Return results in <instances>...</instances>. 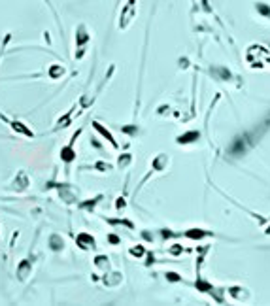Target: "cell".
I'll list each match as a JSON object with an SVG mask.
<instances>
[{
	"mask_svg": "<svg viewBox=\"0 0 270 306\" xmlns=\"http://www.w3.org/2000/svg\"><path fill=\"white\" fill-rule=\"evenodd\" d=\"M77 244H80L81 248H95V238L89 236V234H80L77 236Z\"/></svg>",
	"mask_w": 270,
	"mask_h": 306,
	"instance_id": "1",
	"label": "cell"
},
{
	"mask_svg": "<svg viewBox=\"0 0 270 306\" xmlns=\"http://www.w3.org/2000/svg\"><path fill=\"white\" fill-rule=\"evenodd\" d=\"M93 127H95V129H96V130H98V132H100V134H102L104 138H108V140L111 142V146H114V147H117V144H115V140H114V136H111V134H110V132H108V130H106V129H104L102 125H100V123H93Z\"/></svg>",
	"mask_w": 270,
	"mask_h": 306,
	"instance_id": "2",
	"label": "cell"
},
{
	"mask_svg": "<svg viewBox=\"0 0 270 306\" xmlns=\"http://www.w3.org/2000/svg\"><path fill=\"white\" fill-rule=\"evenodd\" d=\"M197 138H198V132H197V130H193V132H187V134H183V136H179L178 142H179V144H189V142H195Z\"/></svg>",
	"mask_w": 270,
	"mask_h": 306,
	"instance_id": "3",
	"label": "cell"
},
{
	"mask_svg": "<svg viewBox=\"0 0 270 306\" xmlns=\"http://www.w3.org/2000/svg\"><path fill=\"white\" fill-rule=\"evenodd\" d=\"M61 157H62V161H66V162H70V161L74 159V149H72V146H68V147H64V149L61 151Z\"/></svg>",
	"mask_w": 270,
	"mask_h": 306,
	"instance_id": "4",
	"label": "cell"
},
{
	"mask_svg": "<svg viewBox=\"0 0 270 306\" xmlns=\"http://www.w3.org/2000/svg\"><path fill=\"white\" fill-rule=\"evenodd\" d=\"M12 127L17 130V132H23V134H27V136H32V130H28L27 127H23L19 121H13V123H12Z\"/></svg>",
	"mask_w": 270,
	"mask_h": 306,
	"instance_id": "5",
	"label": "cell"
},
{
	"mask_svg": "<svg viewBox=\"0 0 270 306\" xmlns=\"http://www.w3.org/2000/svg\"><path fill=\"white\" fill-rule=\"evenodd\" d=\"M185 234H187L189 238H202L206 233H204V231H198V229H193V231H187Z\"/></svg>",
	"mask_w": 270,
	"mask_h": 306,
	"instance_id": "6",
	"label": "cell"
},
{
	"mask_svg": "<svg viewBox=\"0 0 270 306\" xmlns=\"http://www.w3.org/2000/svg\"><path fill=\"white\" fill-rule=\"evenodd\" d=\"M51 248H53V249H61V248H62L61 236H51Z\"/></svg>",
	"mask_w": 270,
	"mask_h": 306,
	"instance_id": "7",
	"label": "cell"
},
{
	"mask_svg": "<svg viewBox=\"0 0 270 306\" xmlns=\"http://www.w3.org/2000/svg\"><path fill=\"white\" fill-rule=\"evenodd\" d=\"M130 253H132V255H136V257H140V255H144V248H142V246H136V248H132V249H130Z\"/></svg>",
	"mask_w": 270,
	"mask_h": 306,
	"instance_id": "8",
	"label": "cell"
},
{
	"mask_svg": "<svg viewBox=\"0 0 270 306\" xmlns=\"http://www.w3.org/2000/svg\"><path fill=\"white\" fill-rule=\"evenodd\" d=\"M61 74H64L62 68H59V66H53L51 68V76H53V78H57V76H61Z\"/></svg>",
	"mask_w": 270,
	"mask_h": 306,
	"instance_id": "9",
	"label": "cell"
},
{
	"mask_svg": "<svg viewBox=\"0 0 270 306\" xmlns=\"http://www.w3.org/2000/svg\"><path fill=\"white\" fill-rule=\"evenodd\" d=\"M166 278H168V280H172V282H178V280H179V276L176 274V272H168Z\"/></svg>",
	"mask_w": 270,
	"mask_h": 306,
	"instance_id": "10",
	"label": "cell"
},
{
	"mask_svg": "<svg viewBox=\"0 0 270 306\" xmlns=\"http://www.w3.org/2000/svg\"><path fill=\"white\" fill-rule=\"evenodd\" d=\"M85 40H87V34H85V30L81 28V30H80V36H77V42L81 43V42H85Z\"/></svg>",
	"mask_w": 270,
	"mask_h": 306,
	"instance_id": "11",
	"label": "cell"
},
{
	"mask_svg": "<svg viewBox=\"0 0 270 306\" xmlns=\"http://www.w3.org/2000/svg\"><path fill=\"white\" fill-rule=\"evenodd\" d=\"M129 161H130V157L125 155V157H121V159H119V165H121V166H125V165H129Z\"/></svg>",
	"mask_w": 270,
	"mask_h": 306,
	"instance_id": "12",
	"label": "cell"
},
{
	"mask_svg": "<svg viewBox=\"0 0 270 306\" xmlns=\"http://www.w3.org/2000/svg\"><path fill=\"white\" fill-rule=\"evenodd\" d=\"M27 270H28V261H25V263L21 265V270H19V272H21V276H25V272H27Z\"/></svg>",
	"mask_w": 270,
	"mask_h": 306,
	"instance_id": "13",
	"label": "cell"
},
{
	"mask_svg": "<svg viewBox=\"0 0 270 306\" xmlns=\"http://www.w3.org/2000/svg\"><path fill=\"white\" fill-rule=\"evenodd\" d=\"M197 287H200V291H208V289H212V287L208 285V283H202V282H200V283H197Z\"/></svg>",
	"mask_w": 270,
	"mask_h": 306,
	"instance_id": "14",
	"label": "cell"
},
{
	"mask_svg": "<svg viewBox=\"0 0 270 306\" xmlns=\"http://www.w3.org/2000/svg\"><path fill=\"white\" fill-rule=\"evenodd\" d=\"M68 121H70V117L66 115V117H61V121H59V123H61V125H68Z\"/></svg>",
	"mask_w": 270,
	"mask_h": 306,
	"instance_id": "15",
	"label": "cell"
},
{
	"mask_svg": "<svg viewBox=\"0 0 270 306\" xmlns=\"http://www.w3.org/2000/svg\"><path fill=\"white\" fill-rule=\"evenodd\" d=\"M96 168H98V170H106V168H110V166H108V165H104V162H98Z\"/></svg>",
	"mask_w": 270,
	"mask_h": 306,
	"instance_id": "16",
	"label": "cell"
},
{
	"mask_svg": "<svg viewBox=\"0 0 270 306\" xmlns=\"http://www.w3.org/2000/svg\"><path fill=\"white\" fill-rule=\"evenodd\" d=\"M110 242H111V244H117V242H119V238L111 234V236H110Z\"/></svg>",
	"mask_w": 270,
	"mask_h": 306,
	"instance_id": "17",
	"label": "cell"
},
{
	"mask_svg": "<svg viewBox=\"0 0 270 306\" xmlns=\"http://www.w3.org/2000/svg\"><path fill=\"white\" fill-rule=\"evenodd\" d=\"M179 249H182L179 246H174V248H172V253H179Z\"/></svg>",
	"mask_w": 270,
	"mask_h": 306,
	"instance_id": "18",
	"label": "cell"
},
{
	"mask_svg": "<svg viewBox=\"0 0 270 306\" xmlns=\"http://www.w3.org/2000/svg\"><path fill=\"white\" fill-rule=\"evenodd\" d=\"M266 234H270V227H268V229H266Z\"/></svg>",
	"mask_w": 270,
	"mask_h": 306,
	"instance_id": "19",
	"label": "cell"
}]
</instances>
